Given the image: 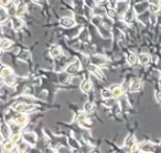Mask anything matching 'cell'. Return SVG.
<instances>
[{"label": "cell", "instance_id": "cell-29", "mask_svg": "<svg viewBox=\"0 0 161 153\" xmlns=\"http://www.w3.org/2000/svg\"><path fill=\"white\" fill-rule=\"evenodd\" d=\"M29 58H30V52L28 50H22L21 53L19 55V59L20 60H28Z\"/></svg>", "mask_w": 161, "mask_h": 153}, {"label": "cell", "instance_id": "cell-10", "mask_svg": "<svg viewBox=\"0 0 161 153\" xmlns=\"http://www.w3.org/2000/svg\"><path fill=\"white\" fill-rule=\"evenodd\" d=\"M91 60H92V63H94V65H99V67L107 63V59L103 56H93Z\"/></svg>", "mask_w": 161, "mask_h": 153}, {"label": "cell", "instance_id": "cell-33", "mask_svg": "<svg viewBox=\"0 0 161 153\" xmlns=\"http://www.w3.org/2000/svg\"><path fill=\"white\" fill-rule=\"evenodd\" d=\"M101 16H94L92 18V23L93 24H95V26H99L101 24Z\"/></svg>", "mask_w": 161, "mask_h": 153}, {"label": "cell", "instance_id": "cell-6", "mask_svg": "<svg viewBox=\"0 0 161 153\" xmlns=\"http://www.w3.org/2000/svg\"><path fill=\"white\" fill-rule=\"evenodd\" d=\"M60 24L64 28H73L74 26L76 24L75 20L73 18H70V17H63L60 20Z\"/></svg>", "mask_w": 161, "mask_h": 153}, {"label": "cell", "instance_id": "cell-5", "mask_svg": "<svg viewBox=\"0 0 161 153\" xmlns=\"http://www.w3.org/2000/svg\"><path fill=\"white\" fill-rule=\"evenodd\" d=\"M87 70L89 71V72H92L94 75H96L98 79H101V80L104 79V74H103V72H101L99 65H94V63H92V65H87Z\"/></svg>", "mask_w": 161, "mask_h": 153}, {"label": "cell", "instance_id": "cell-28", "mask_svg": "<svg viewBox=\"0 0 161 153\" xmlns=\"http://www.w3.org/2000/svg\"><path fill=\"white\" fill-rule=\"evenodd\" d=\"M115 104H116L115 97L109 98V99H105V107H107V108H111V107H114Z\"/></svg>", "mask_w": 161, "mask_h": 153}, {"label": "cell", "instance_id": "cell-26", "mask_svg": "<svg viewBox=\"0 0 161 153\" xmlns=\"http://www.w3.org/2000/svg\"><path fill=\"white\" fill-rule=\"evenodd\" d=\"M127 61H128V63L130 65H135L136 63H137V61H139V60H138V57L136 56L135 53H131V55H129L128 56Z\"/></svg>", "mask_w": 161, "mask_h": 153}, {"label": "cell", "instance_id": "cell-7", "mask_svg": "<svg viewBox=\"0 0 161 153\" xmlns=\"http://www.w3.org/2000/svg\"><path fill=\"white\" fill-rule=\"evenodd\" d=\"M111 92H113V96L115 98L121 97V96L124 94V91H125L124 87H121L119 84H114V85L111 88Z\"/></svg>", "mask_w": 161, "mask_h": 153}, {"label": "cell", "instance_id": "cell-4", "mask_svg": "<svg viewBox=\"0 0 161 153\" xmlns=\"http://www.w3.org/2000/svg\"><path fill=\"white\" fill-rule=\"evenodd\" d=\"M22 139L23 141H26V142L29 143L30 145H34V144L37 143L38 136L34 132H26V133H23Z\"/></svg>", "mask_w": 161, "mask_h": 153}, {"label": "cell", "instance_id": "cell-24", "mask_svg": "<svg viewBox=\"0 0 161 153\" xmlns=\"http://www.w3.org/2000/svg\"><path fill=\"white\" fill-rule=\"evenodd\" d=\"M95 110V104L92 103V102H86L85 104H84V111L87 112V113H91Z\"/></svg>", "mask_w": 161, "mask_h": 153}, {"label": "cell", "instance_id": "cell-20", "mask_svg": "<svg viewBox=\"0 0 161 153\" xmlns=\"http://www.w3.org/2000/svg\"><path fill=\"white\" fill-rule=\"evenodd\" d=\"M27 10H28V7H27L26 4H20L19 6H17V12H16V14L18 17L19 16H22V14H24L27 12Z\"/></svg>", "mask_w": 161, "mask_h": 153}, {"label": "cell", "instance_id": "cell-19", "mask_svg": "<svg viewBox=\"0 0 161 153\" xmlns=\"http://www.w3.org/2000/svg\"><path fill=\"white\" fill-rule=\"evenodd\" d=\"M93 14H96V16H101V17H104L106 14V9L101 6H96L93 8Z\"/></svg>", "mask_w": 161, "mask_h": 153}, {"label": "cell", "instance_id": "cell-30", "mask_svg": "<svg viewBox=\"0 0 161 153\" xmlns=\"http://www.w3.org/2000/svg\"><path fill=\"white\" fill-rule=\"evenodd\" d=\"M29 145H30V144L27 143L26 141H23V142H22L21 144H19V147H18L19 152H26V151H28Z\"/></svg>", "mask_w": 161, "mask_h": 153}, {"label": "cell", "instance_id": "cell-23", "mask_svg": "<svg viewBox=\"0 0 161 153\" xmlns=\"http://www.w3.org/2000/svg\"><path fill=\"white\" fill-rule=\"evenodd\" d=\"M147 8H149V6H148V4H146V2H145V4H138V5L135 6V11H136L137 14H140V12H143Z\"/></svg>", "mask_w": 161, "mask_h": 153}, {"label": "cell", "instance_id": "cell-2", "mask_svg": "<svg viewBox=\"0 0 161 153\" xmlns=\"http://www.w3.org/2000/svg\"><path fill=\"white\" fill-rule=\"evenodd\" d=\"M81 67H82V65H81L79 60L75 59L73 62H71V63H70V65L66 67V73H69V74L77 73L78 71L82 69Z\"/></svg>", "mask_w": 161, "mask_h": 153}, {"label": "cell", "instance_id": "cell-22", "mask_svg": "<svg viewBox=\"0 0 161 153\" xmlns=\"http://www.w3.org/2000/svg\"><path fill=\"white\" fill-rule=\"evenodd\" d=\"M140 147H141V151L143 152H150L153 150V144L150 142H143V144H140Z\"/></svg>", "mask_w": 161, "mask_h": 153}, {"label": "cell", "instance_id": "cell-31", "mask_svg": "<svg viewBox=\"0 0 161 153\" xmlns=\"http://www.w3.org/2000/svg\"><path fill=\"white\" fill-rule=\"evenodd\" d=\"M22 139V136H21V134L20 133H13V134H11V136H10V140L11 141H13L14 143H18L20 140Z\"/></svg>", "mask_w": 161, "mask_h": 153}, {"label": "cell", "instance_id": "cell-27", "mask_svg": "<svg viewBox=\"0 0 161 153\" xmlns=\"http://www.w3.org/2000/svg\"><path fill=\"white\" fill-rule=\"evenodd\" d=\"M149 10L151 11V14H158V12L160 11V5L150 4V5H149Z\"/></svg>", "mask_w": 161, "mask_h": 153}, {"label": "cell", "instance_id": "cell-40", "mask_svg": "<svg viewBox=\"0 0 161 153\" xmlns=\"http://www.w3.org/2000/svg\"><path fill=\"white\" fill-rule=\"evenodd\" d=\"M117 1H126V0H117Z\"/></svg>", "mask_w": 161, "mask_h": 153}, {"label": "cell", "instance_id": "cell-9", "mask_svg": "<svg viewBox=\"0 0 161 153\" xmlns=\"http://www.w3.org/2000/svg\"><path fill=\"white\" fill-rule=\"evenodd\" d=\"M92 89H93L92 81H91L89 79L83 80V82L81 83V90H82L84 93H88V92L92 91Z\"/></svg>", "mask_w": 161, "mask_h": 153}, {"label": "cell", "instance_id": "cell-25", "mask_svg": "<svg viewBox=\"0 0 161 153\" xmlns=\"http://www.w3.org/2000/svg\"><path fill=\"white\" fill-rule=\"evenodd\" d=\"M101 97L103 99H109V98H113V92H111V89H103L101 90Z\"/></svg>", "mask_w": 161, "mask_h": 153}, {"label": "cell", "instance_id": "cell-8", "mask_svg": "<svg viewBox=\"0 0 161 153\" xmlns=\"http://www.w3.org/2000/svg\"><path fill=\"white\" fill-rule=\"evenodd\" d=\"M129 89H130L131 92H138V91H140L143 89V81L139 79L133 80V82H131V84H130Z\"/></svg>", "mask_w": 161, "mask_h": 153}, {"label": "cell", "instance_id": "cell-11", "mask_svg": "<svg viewBox=\"0 0 161 153\" xmlns=\"http://www.w3.org/2000/svg\"><path fill=\"white\" fill-rule=\"evenodd\" d=\"M1 135H2L4 139H8V140H9L10 136H11L10 126L6 124L5 122H2V124H1Z\"/></svg>", "mask_w": 161, "mask_h": 153}, {"label": "cell", "instance_id": "cell-14", "mask_svg": "<svg viewBox=\"0 0 161 153\" xmlns=\"http://www.w3.org/2000/svg\"><path fill=\"white\" fill-rule=\"evenodd\" d=\"M138 60H139V62H140V65H148L150 62H151V57L149 56L148 53H141V55L138 57Z\"/></svg>", "mask_w": 161, "mask_h": 153}, {"label": "cell", "instance_id": "cell-18", "mask_svg": "<svg viewBox=\"0 0 161 153\" xmlns=\"http://www.w3.org/2000/svg\"><path fill=\"white\" fill-rule=\"evenodd\" d=\"M24 27V22H23L21 19L19 18H13L12 19V28L14 30H20V29H22Z\"/></svg>", "mask_w": 161, "mask_h": 153}, {"label": "cell", "instance_id": "cell-16", "mask_svg": "<svg viewBox=\"0 0 161 153\" xmlns=\"http://www.w3.org/2000/svg\"><path fill=\"white\" fill-rule=\"evenodd\" d=\"M128 5L125 1H119V4L116 6V11L118 12V14H124L128 10Z\"/></svg>", "mask_w": 161, "mask_h": 153}, {"label": "cell", "instance_id": "cell-39", "mask_svg": "<svg viewBox=\"0 0 161 153\" xmlns=\"http://www.w3.org/2000/svg\"><path fill=\"white\" fill-rule=\"evenodd\" d=\"M97 4H101V2H103V1H105V0H95Z\"/></svg>", "mask_w": 161, "mask_h": 153}, {"label": "cell", "instance_id": "cell-13", "mask_svg": "<svg viewBox=\"0 0 161 153\" xmlns=\"http://www.w3.org/2000/svg\"><path fill=\"white\" fill-rule=\"evenodd\" d=\"M16 144L11 140H7L6 143H2V152H11L13 151V148H16Z\"/></svg>", "mask_w": 161, "mask_h": 153}, {"label": "cell", "instance_id": "cell-21", "mask_svg": "<svg viewBox=\"0 0 161 153\" xmlns=\"http://www.w3.org/2000/svg\"><path fill=\"white\" fill-rule=\"evenodd\" d=\"M12 45H13V42L11 41V40H9V39H4V40L1 41V49L4 51L8 50V49H10V48L12 47Z\"/></svg>", "mask_w": 161, "mask_h": 153}, {"label": "cell", "instance_id": "cell-15", "mask_svg": "<svg viewBox=\"0 0 161 153\" xmlns=\"http://www.w3.org/2000/svg\"><path fill=\"white\" fill-rule=\"evenodd\" d=\"M0 74H1V78L5 80L7 78H9V77H11V75H13V70L11 69L10 67H4L1 69Z\"/></svg>", "mask_w": 161, "mask_h": 153}, {"label": "cell", "instance_id": "cell-36", "mask_svg": "<svg viewBox=\"0 0 161 153\" xmlns=\"http://www.w3.org/2000/svg\"><path fill=\"white\" fill-rule=\"evenodd\" d=\"M156 99L159 102H161V90H157L156 91Z\"/></svg>", "mask_w": 161, "mask_h": 153}, {"label": "cell", "instance_id": "cell-38", "mask_svg": "<svg viewBox=\"0 0 161 153\" xmlns=\"http://www.w3.org/2000/svg\"><path fill=\"white\" fill-rule=\"evenodd\" d=\"M32 2H34V4H38V5H41L42 0H32Z\"/></svg>", "mask_w": 161, "mask_h": 153}, {"label": "cell", "instance_id": "cell-3", "mask_svg": "<svg viewBox=\"0 0 161 153\" xmlns=\"http://www.w3.org/2000/svg\"><path fill=\"white\" fill-rule=\"evenodd\" d=\"M28 122H29L28 116H26L24 113H21V112H19L18 116H16L13 118V123L18 124L19 126H24V125L28 124Z\"/></svg>", "mask_w": 161, "mask_h": 153}, {"label": "cell", "instance_id": "cell-17", "mask_svg": "<svg viewBox=\"0 0 161 153\" xmlns=\"http://www.w3.org/2000/svg\"><path fill=\"white\" fill-rule=\"evenodd\" d=\"M62 55V49L60 46H53L50 50V56L52 58H57Z\"/></svg>", "mask_w": 161, "mask_h": 153}, {"label": "cell", "instance_id": "cell-32", "mask_svg": "<svg viewBox=\"0 0 161 153\" xmlns=\"http://www.w3.org/2000/svg\"><path fill=\"white\" fill-rule=\"evenodd\" d=\"M125 144H126L127 147H129V148H130L133 144H135V136H133V135H131V134L128 135V136H127V139H126V142H125Z\"/></svg>", "mask_w": 161, "mask_h": 153}, {"label": "cell", "instance_id": "cell-37", "mask_svg": "<svg viewBox=\"0 0 161 153\" xmlns=\"http://www.w3.org/2000/svg\"><path fill=\"white\" fill-rule=\"evenodd\" d=\"M150 4H157V5H160L161 0H149Z\"/></svg>", "mask_w": 161, "mask_h": 153}, {"label": "cell", "instance_id": "cell-34", "mask_svg": "<svg viewBox=\"0 0 161 153\" xmlns=\"http://www.w3.org/2000/svg\"><path fill=\"white\" fill-rule=\"evenodd\" d=\"M139 151H141V147H140V144L135 143L130 147V152H139Z\"/></svg>", "mask_w": 161, "mask_h": 153}, {"label": "cell", "instance_id": "cell-1", "mask_svg": "<svg viewBox=\"0 0 161 153\" xmlns=\"http://www.w3.org/2000/svg\"><path fill=\"white\" fill-rule=\"evenodd\" d=\"M16 112H21V113H30L37 109V106L33 103H26V102H18L12 106Z\"/></svg>", "mask_w": 161, "mask_h": 153}, {"label": "cell", "instance_id": "cell-12", "mask_svg": "<svg viewBox=\"0 0 161 153\" xmlns=\"http://www.w3.org/2000/svg\"><path fill=\"white\" fill-rule=\"evenodd\" d=\"M135 9H133V8H128V10L126 11L124 14V20H125V22H133V18H135Z\"/></svg>", "mask_w": 161, "mask_h": 153}, {"label": "cell", "instance_id": "cell-35", "mask_svg": "<svg viewBox=\"0 0 161 153\" xmlns=\"http://www.w3.org/2000/svg\"><path fill=\"white\" fill-rule=\"evenodd\" d=\"M10 2H11V0H0V4L2 7H8Z\"/></svg>", "mask_w": 161, "mask_h": 153}]
</instances>
